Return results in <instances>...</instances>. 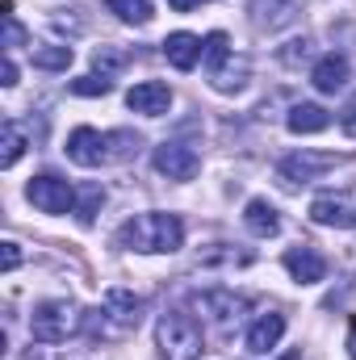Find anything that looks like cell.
Wrapping results in <instances>:
<instances>
[{"instance_id": "21", "label": "cell", "mask_w": 356, "mask_h": 360, "mask_svg": "<svg viewBox=\"0 0 356 360\" xmlns=\"http://www.w3.org/2000/svg\"><path fill=\"white\" fill-rule=\"evenodd\" d=\"M30 59L42 72H68L72 68V46H38V51H30Z\"/></svg>"}, {"instance_id": "8", "label": "cell", "mask_w": 356, "mask_h": 360, "mask_svg": "<svg viewBox=\"0 0 356 360\" xmlns=\"http://www.w3.org/2000/svg\"><path fill=\"white\" fill-rule=\"evenodd\" d=\"M327 168H336V155H327V151H293V155H285L276 164V176L285 184H310V180L323 176Z\"/></svg>"}, {"instance_id": "28", "label": "cell", "mask_w": 356, "mask_h": 360, "mask_svg": "<svg viewBox=\"0 0 356 360\" xmlns=\"http://www.w3.org/2000/svg\"><path fill=\"white\" fill-rule=\"evenodd\" d=\"M0 84H4V89L17 84V63H13V59H4V80H0Z\"/></svg>"}, {"instance_id": "12", "label": "cell", "mask_w": 356, "mask_h": 360, "mask_svg": "<svg viewBox=\"0 0 356 360\" xmlns=\"http://www.w3.org/2000/svg\"><path fill=\"white\" fill-rule=\"evenodd\" d=\"M285 269H289V276H293L298 285H319V281L327 276V260H323V252H314V248H289V252H285Z\"/></svg>"}, {"instance_id": "27", "label": "cell", "mask_w": 356, "mask_h": 360, "mask_svg": "<svg viewBox=\"0 0 356 360\" xmlns=\"http://www.w3.org/2000/svg\"><path fill=\"white\" fill-rule=\"evenodd\" d=\"M0 248H4V256H0V269H4V272H13L17 264H21V248H17L13 239H8V243H0Z\"/></svg>"}, {"instance_id": "31", "label": "cell", "mask_w": 356, "mask_h": 360, "mask_svg": "<svg viewBox=\"0 0 356 360\" xmlns=\"http://www.w3.org/2000/svg\"><path fill=\"white\" fill-rule=\"evenodd\" d=\"M281 360H302V352H298V348H293V352H285V356Z\"/></svg>"}, {"instance_id": "15", "label": "cell", "mask_w": 356, "mask_h": 360, "mask_svg": "<svg viewBox=\"0 0 356 360\" xmlns=\"http://www.w3.org/2000/svg\"><path fill=\"white\" fill-rule=\"evenodd\" d=\"M310 84L319 92H327V96H336V92L348 84V59L344 55H323L314 63V72H310Z\"/></svg>"}, {"instance_id": "1", "label": "cell", "mask_w": 356, "mask_h": 360, "mask_svg": "<svg viewBox=\"0 0 356 360\" xmlns=\"http://www.w3.org/2000/svg\"><path fill=\"white\" fill-rule=\"evenodd\" d=\"M143 147V139L134 130H92V126H76L68 134V160L80 164V168H101V164H126L134 160Z\"/></svg>"}, {"instance_id": "14", "label": "cell", "mask_w": 356, "mask_h": 360, "mask_svg": "<svg viewBox=\"0 0 356 360\" xmlns=\"http://www.w3.org/2000/svg\"><path fill=\"white\" fill-rule=\"evenodd\" d=\"M281 335H285V314H260L252 327H248V352H256V356H265L268 348H276L281 344Z\"/></svg>"}, {"instance_id": "2", "label": "cell", "mask_w": 356, "mask_h": 360, "mask_svg": "<svg viewBox=\"0 0 356 360\" xmlns=\"http://www.w3.org/2000/svg\"><path fill=\"white\" fill-rule=\"evenodd\" d=\"M139 323H143V297H134L130 289H109L105 302L84 314L89 340H126Z\"/></svg>"}, {"instance_id": "30", "label": "cell", "mask_w": 356, "mask_h": 360, "mask_svg": "<svg viewBox=\"0 0 356 360\" xmlns=\"http://www.w3.org/2000/svg\"><path fill=\"white\" fill-rule=\"evenodd\" d=\"M348 356L356 360V319H352V335H348Z\"/></svg>"}, {"instance_id": "20", "label": "cell", "mask_w": 356, "mask_h": 360, "mask_svg": "<svg viewBox=\"0 0 356 360\" xmlns=\"http://www.w3.org/2000/svg\"><path fill=\"white\" fill-rule=\"evenodd\" d=\"M101 205H105V188H101L96 180H89V184L76 193V218H80L84 226H92L96 214H101Z\"/></svg>"}, {"instance_id": "19", "label": "cell", "mask_w": 356, "mask_h": 360, "mask_svg": "<svg viewBox=\"0 0 356 360\" xmlns=\"http://www.w3.org/2000/svg\"><path fill=\"white\" fill-rule=\"evenodd\" d=\"M105 8L117 17V21H126V25H147L155 13H151V0H105Z\"/></svg>"}, {"instance_id": "18", "label": "cell", "mask_w": 356, "mask_h": 360, "mask_svg": "<svg viewBox=\"0 0 356 360\" xmlns=\"http://www.w3.org/2000/svg\"><path fill=\"white\" fill-rule=\"evenodd\" d=\"M210 80H214L218 92H239L248 84V59H243V55H227V59L210 72Z\"/></svg>"}, {"instance_id": "11", "label": "cell", "mask_w": 356, "mask_h": 360, "mask_svg": "<svg viewBox=\"0 0 356 360\" xmlns=\"http://www.w3.org/2000/svg\"><path fill=\"white\" fill-rule=\"evenodd\" d=\"M164 59H168L177 72H193V68L205 59V42H201L197 34L177 30V34H168V38H164Z\"/></svg>"}, {"instance_id": "23", "label": "cell", "mask_w": 356, "mask_h": 360, "mask_svg": "<svg viewBox=\"0 0 356 360\" xmlns=\"http://www.w3.org/2000/svg\"><path fill=\"white\" fill-rule=\"evenodd\" d=\"M21 151H25V134H21V126L8 117V122H4V151H0V168H13V164L21 160Z\"/></svg>"}, {"instance_id": "16", "label": "cell", "mask_w": 356, "mask_h": 360, "mask_svg": "<svg viewBox=\"0 0 356 360\" xmlns=\"http://www.w3.org/2000/svg\"><path fill=\"white\" fill-rule=\"evenodd\" d=\"M285 126H289L293 134H319V130H327V126H331V113H327L323 105L302 101V105H293V109H289Z\"/></svg>"}, {"instance_id": "17", "label": "cell", "mask_w": 356, "mask_h": 360, "mask_svg": "<svg viewBox=\"0 0 356 360\" xmlns=\"http://www.w3.org/2000/svg\"><path fill=\"white\" fill-rule=\"evenodd\" d=\"M243 222H248V231H252V235H260V239H268V235H276V231H281V214H276V205H268L265 197H252V201H248Z\"/></svg>"}, {"instance_id": "26", "label": "cell", "mask_w": 356, "mask_h": 360, "mask_svg": "<svg viewBox=\"0 0 356 360\" xmlns=\"http://www.w3.org/2000/svg\"><path fill=\"white\" fill-rule=\"evenodd\" d=\"M4 25H8V34H4V51L21 46V42H25V30H21V21H17L13 13H4Z\"/></svg>"}, {"instance_id": "22", "label": "cell", "mask_w": 356, "mask_h": 360, "mask_svg": "<svg viewBox=\"0 0 356 360\" xmlns=\"http://www.w3.org/2000/svg\"><path fill=\"white\" fill-rule=\"evenodd\" d=\"M130 63V51H122V46H96L92 51V68L101 72V76H113V72H122Z\"/></svg>"}, {"instance_id": "7", "label": "cell", "mask_w": 356, "mask_h": 360, "mask_svg": "<svg viewBox=\"0 0 356 360\" xmlns=\"http://www.w3.org/2000/svg\"><path fill=\"white\" fill-rule=\"evenodd\" d=\"M243 297L239 293H231V289H205V293H197V310L205 314V323L218 331V335H227L235 323H239V314H243Z\"/></svg>"}, {"instance_id": "29", "label": "cell", "mask_w": 356, "mask_h": 360, "mask_svg": "<svg viewBox=\"0 0 356 360\" xmlns=\"http://www.w3.org/2000/svg\"><path fill=\"white\" fill-rule=\"evenodd\" d=\"M177 13H189V8H197V4H205V0H168Z\"/></svg>"}, {"instance_id": "25", "label": "cell", "mask_w": 356, "mask_h": 360, "mask_svg": "<svg viewBox=\"0 0 356 360\" xmlns=\"http://www.w3.org/2000/svg\"><path fill=\"white\" fill-rule=\"evenodd\" d=\"M306 59H310V38H293L289 51H281V63H285V68H298V63H306Z\"/></svg>"}, {"instance_id": "10", "label": "cell", "mask_w": 356, "mask_h": 360, "mask_svg": "<svg viewBox=\"0 0 356 360\" xmlns=\"http://www.w3.org/2000/svg\"><path fill=\"white\" fill-rule=\"evenodd\" d=\"M126 105L134 113H143V117H164L168 105H172V89L160 84V80H143V84H134L126 92Z\"/></svg>"}, {"instance_id": "4", "label": "cell", "mask_w": 356, "mask_h": 360, "mask_svg": "<svg viewBox=\"0 0 356 360\" xmlns=\"http://www.w3.org/2000/svg\"><path fill=\"white\" fill-rule=\"evenodd\" d=\"M155 348L164 360H197L205 352V340H201V327L197 319L180 314V310H168L160 323H155Z\"/></svg>"}, {"instance_id": "5", "label": "cell", "mask_w": 356, "mask_h": 360, "mask_svg": "<svg viewBox=\"0 0 356 360\" xmlns=\"http://www.w3.org/2000/svg\"><path fill=\"white\" fill-rule=\"evenodd\" d=\"M84 327L80 319V306L68 302V297H55V302H38L34 314H30V335L34 344H63L68 335H76Z\"/></svg>"}, {"instance_id": "6", "label": "cell", "mask_w": 356, "mask_h": 360, "mask_svg": "<svg viewBox=\"0 0 356 360\" xmlns=\"http://www.w3.org/2000/svg\"><path fill=\"white\" fill-rule=\"evenodd\" d=\"M25 197H30L42 214H68V210H76V188L63 176H55V172L34 176L25 184Z\"/></svg>"}, {"instance_id": "9", "label": "cell", "mask_w": 356, "mask_h": 360, "mask_svg": "<svg viewBox=\"0 0 356 360\" xmlns=\"http://www.w3.org/2000/svg\"><path fill=\"white\" fill-rule=\"evenodd\" d=\"M197 168H201V155H197L193 147H184V143H164V147H155V172H160V176L193 180Z\"/></svg>"}, {"instance_id": "13", "label": "cell", "mask_w": 356, "mask_h": 360, "mask_svg": "<svg viewBox=\"0 0 356 360\" xmlns=\"http://www.w3.org/2000/svg\"><path fill=\"white\" fill-rule=\"evenodd\" d=\"M310 222L319 226H336V231H352L356 226V214L344 197H314L310 201Z\"/></svg>"}, {"instance_id": "3", "label": "cell", "mask_w": 356, "mask_h": 360, "mask_svg": "<svg viewBox=\"0 0 356 360\" xmlns=\"http://www.w3.org/2000/svg\"><path fill=\"white\" fill-rule=\"evenodd\" d=\"M126 248H134V252H180V243H184V222H180L177 214H164V210H151V214H139V218H130L126 226H122V235H117Z\"/></svg>"}, {"instance_id": "32", "label": "cell", "mask_w": 356, "mask_h": 360, "mask_svg": "<svg viewBox=\"0 0 356 360\" xmlns=\"http://www.w3.org/2000/svg\"><path fill=\"white\" fill-rule=\"evenodd\" d=\"M21 360H38V356H34V352H30V356H21Z\"/></svg>"}, {"instance_id": "24", "label": "cell", "mask_w": 356, "mask_h": 360, "mask_svg": "<svg viewBox=\"0 0 356 360\" xmlns=\"http://www.w3.org/2000/svg\"><path fill=\"white\" fill-rule=\"evenodd\" d=\"M72 92L76 96H109L113 80L109 76H80V80H72Z\"/></svg>"}]
</instances>
